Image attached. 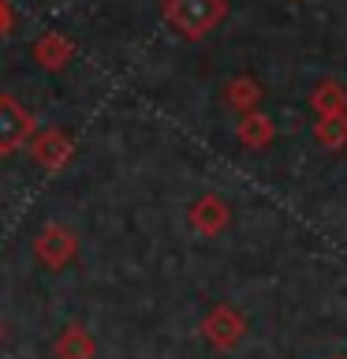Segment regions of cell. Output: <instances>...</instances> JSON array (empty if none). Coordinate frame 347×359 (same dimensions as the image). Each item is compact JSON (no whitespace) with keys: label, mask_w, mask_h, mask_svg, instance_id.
Masks as SVG:
<instances>
[{"label":"cell","mask_w":347,"mask_h":359,"mask_svg":"<svg viewBox=\"0 0 347 359\" xmlns=\"http://www.w3.org/2000/svg\"><path fill=\"white\" fill-rule=\"evenodd\" d=\"M228 221H232V210H228V202L217 198V195H201L194 206H190V229L201 232V236L224 232Z\"/></svg>","instance_id":"6"},{"label":"cell","mask_w":347,"mask_h":359,"mask_svg":"<svg viewBox=\"0 0 347 359\" xmlns=\"http://www.w3.org/2000/svg\"><path fill=\"white\" fill-rule=\"evenodd\" d=\"M52 355H56V359H94V355H97V341L90 337L86 325L71 322L60 337H56Z\"/></svg>","instance_id":"8"},{"label":"cell","mask_w":347,"mask_h":359,"mask_svg":"<svg viewBox=\"0 0 347 359\" xmlns=\"http://www.w3.org/2000/svg\"><path fill=\"white\" fill-rule=\"evenodd\" d=\"M30 157L45 168V172H60V168H67V161L75 157V142L67 139L60 128L38 131L30 139Z\"/></svg>","instance_id":"5"},{"label":"cell","mask_w":347,"mask_h":359,"mask_svg":"<svg viewBox=\"0 0 347 359\" xmlns=\"http://www.w3.org/2000/svg\"><path fill=\"white\" fill-rule=\"evenodd\" d=\"M201 337H206L217 352H232V348L246 337V318L232 307V303H220V307H213L206 318H201Z\"/></svg>","instance_id":"2"},{"label":"cell","mask_w":347,"mask_h":359,"mask_svg":"<svg viewBox=\"0 0 347 359\" xmlns=\"http://www.w3.org/2000/svg\"><path fill=\"white\" fill-rule=\"evenodd\" d=\"M34 139V116L11 94H0V154H15Z\"/></svg>","instance_id":"4"},{"label":"cell","mask_w":347,"mask_h":359,"mask_svg":"<svg viewBox=\"0 0 347 359\" xmlns=\"http://www.w3.org/2000/svg\"><path fill=\"white\" fill-rule=\"evenodd\" d=\"M168 22L179 30V34H187V38H201L213 22H217L224 15V4L220 0H172L168 4Z\"/></svg>","instance_id":"1"},{"label":"cell","mask_w":347,"mask_h":359,"mask_svg":"<svg viewBox=\"0 0 347 359\" xmlns=\"http://www.w3.org/2000/svg\"><path fill=\"white\" fill-rule=\"evenodd\" d=\"M325 90H329V94L321 97V105L329 109V112H332V109H340V101H336V86H325Z\"/></svg>","instance_id":"12"},{"label":"cell","mask_w":347,"mask_h":359,"mask_svg":"<svg viewBox=\"0 0 347 359\" xmlns=\"http://www.w3.org/2000/svg\"><path fill=\"white\" fill-rule=\"evenodd\" d=\"M239 139H243L246 146H254V150H257V146H265V142H269V123H265L262 116H250V120H246L243 128H239Z\"/></svg>","instance_id":"9"},{"label":"cell","mask_w":347,"mask_h":359,"mask_svg":"<svg viewBox=\"0 0 347 359\" xmlns=\"http://www.w3.org/2000/svg\"><path fill=\"white\" fill-rule=\"evenodd\" d=\"M250 97H257V90H250L246 83H235V86H232V101H235V105H246Z\"/></svg>","instance_id":"10"},{"label":"cell","mask_w":347,"mask_h":359,"mask_svg":"<svg viewBox=\"0 0 347 359\" xmlns=\"http://www.w3.org/2000/svg\"><path fill=\"white\" fill-rule=\"evenodd\" d=\"M336 359H344V355H336Z\"/></svg>","instance_id":"14"},{"label":"cell","mask_w":347,"mask_h":359,"mask_svg":"<svg viewBox=\"0 0 347 359\" xmlns=\"http://www.w3.org/2000/svg\"><path fill=\"white\" fill-rule=\"evenodd\" d=\"M0 341H4V322H0Z\"/></svg>","instance_id":"13"},{"label":"cell","mask_w":347,"mask_h":359,"mask_svg":"<svg viewBox=\"0 0 347 359\" xmlns=\"http://www.w3.org/2000/svg\"><path fill=\"white\" fill-rule=\"evenodd\" d=\"M8 30H11V8L0 0V34H8Z\"/></svg>","instance_id":"11"},{"label":"cell","mask_w":347,"mask_h":359,"mask_svg":"<svg viewBox=\"0 0 347 359\" xmlns=\"http://www.w3.org/2000/svg\"><path fill=\"white\" fill-rule=\"evenodd\" d=\"M75 56V45L71 38H64V34H41L38 41H34V60H38V67H45V72H60V67H67V60Z\"/></svg>","instance_id":"7"},{"label":"cell","mask_w":347,"mask_h":359,"mask_svg":"<svg viewBox=\"0 0 347 359\" xmlns=\"http://www.w3.org/2000/svg\"><path fill=\"white\" fill-rule=\"evenodd\" d=\"M34 255H38L41 266L49 269H64L71 258L78 255V236L67 229V224H45V229L34 236Z\"/></svg>","instance_id":"3"}]
</instances>
